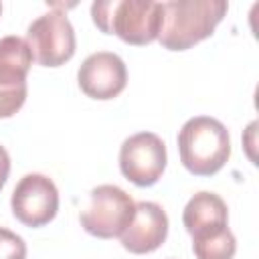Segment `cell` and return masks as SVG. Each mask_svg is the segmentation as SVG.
I'll use <instances>...</instances> for the list:
<instances>
[{
    "instance_id": "obj_1",
    "label": "cell",
    "mask_w": 259,
    "mask_h": 259,
    "mask_svg": "<svg viewBox=\"0 0 259 259\" xmlns=\"http://www.w3.org/2000/svg\"><path fill=\"white\" fill-rule=\"evenodd\" d=\"M182 223L192 237L196 259H233L237 239L229 229V210L214 192H196L182 210Z\"/></svg>"
},
{
    "instance_id": "obj_2",
    "label": "cell",
    "mask_w": 259,
    "mask_h": 259,
    "mask_svg": "<svg viewBox=\"0 0 259 259\" xmlns=\"http://www.w3.org/2000/svg\"><path fill=\"white\" fill-rule=\"evenodd\" d=\"M225 0H172L162 2V28L158 40L168 51H186L208 38L225 18Z\"/></svg>"
},
{
    "instance_id": "obj_3",
    "label": "cell",
    "mask_w": 259,
    "mask_h": 259,
    "mask_svg": "<svg viewBox=\"0 0 259 259\" xmlns=\"http://www.w3.org/2000/svg\"><path fill=\"white\" fill-rule=\"evenodd\" d=\"M93 24L115 34L123 42L144 47L158 40L162 28V2L152 0H107L91 4Z\"/></svg>"
},
{
    "instance_id": "obj_4",
    "label": "cell",
    "mask_w": 259,
    "mask_h": 259,
    "mask_svg": "<svg viewBox=\"0 0 259 259\" xmlns=\"http://www.w3.org/2000/svg\"><path fill=\"white\" fill-rule=\"evenodd\" d=\"M178 154L182 166L194 176L217 174L231 156L227 127L208 115L190 117L178 132Z\"/></svg>"
},
{
    "instance_id": "obj_5",
    "label": "cell",
    "mask_w": 259,
    "mask_h": 259,
    "mask_svg": "<svg viewBox=\"0 0 259 259\" xmlns=\"http://www.w3.org/2000/svg\"><path fill=\"white\" fill-rule=\"evenodd\" d=\"M136 214L134 198L115 184H99L89 192V204L81 210V227L97 239L121 237Z\"/></svg>"
},
{
    "instance_id": "obj_6",
    "label": "cell",
    "mask_w": 259,
    "mask_h": 259,
    "mask_svg": "<svg viewBox=\"0 0 259 259\" xmlns=\"http://www.w3.org/2000/svg\"><path fill=\"white\" fill-rule=\"evenodd\" d=\"M26 42L32 59L42 67L65 65L77 49L73 24L61 10H49L32 20L26 32Z\"/></svg>"
},
{
    "instance_id": "obj_7",
    "label": "cell",
    "mask_w": 259,
    "mask_h": 259,
    "mask_svg": "<svg viewBox=\"0 0 259 259\" xmlns=\"http://www.w3.org/2000/svg\"><path fill=\"white\" fill-rule=\"evenodd\" d=\"M166 144L154 132H138L121 144L119 170L136 186L156 184L166 170Z\"/></svg>"
},
{
    "instance_id": "obj_8",
    "label": "cell",
    "mask_w": 259,
    "mask_h": 259,
    "mask_svg": "<svg viewBox=\"0 0 259 259\" xmlns=\"http://www.w3.org/2000/svg\"><path fill=\"white\" fill-rule=\"evenodd\" d=\"M12 214L26 227H42L51 223L59 210V190L45 174H26L18 180L10 198Z\"/></svg>"
},
{
    "instance_id": "obj_9",
    "label": "cell",
    "mask_w": 259,
    "mask_h": 259,
    "mask_svg": "<svg viewBox=\"0 0 259 259\" xmlns=\"http://www.w3.org/2000/svg\"><path fill=\"white\" fill-rule=\"evenodd\" d=\"M77 81L81 91L91 99H113L127 85V69L119 55L109 51H97L89 55L79 71Z\"/></svg>"
},
{
    "instance_id": "obj_10",
    "label": "cell",
    "mask_w": 259,
    "mask_h": 259,
    "mask_svg": "<svg viewBox=\"0 0 259 259\" xmlns=\"http://www.w3.org/2000/svg\"><path fill=\"white\" fill-rule=\"evenodd\" d=\"M168 214L152 200H142L136 204V214L130 227L121 233V245L134 255H146L162 247L168 237Z\"/></svg>"
},
{
    "instance_id": "obj_11",
    "label": "cell",
    "mask_w": 259,
    "mask_h": 259,
    "mask_svg": "<svg viewBox=\"0 0 259 259\" xmlns=\"http://www.w3.org/2000/svg\"><path fill=\"white\" fill-rule=\"evenodd\" d=\"M32 53L26 38L2 36L0 38V87L26 85V75L32 65Z\"/></svg>"
},
{
    "instance_id": "obj_12",
    "label": "cell",
    "mask_w": 259,
    "mask_h": 259,
    "mask_svg": "<svg viewBox=\"0 0 259 259\" xmlns=\"http://www.w3.org/2000/svg\"><path fill=\"white\" fill-rule=\"evenodd\" d=\"M28 87L18 85V87H0V119L12 117L26 101Z\"/></svg>"
},
{
    "instance_id": "obj_13",
    "label": "cell",
    "mask_w": 259,
    "mask_h": 259,
    "mask_svg": "<svg viewBox=\"0 0 259 259\" xmlns=\"http://www.w3.org/2000/svg\"><path fill=\"white\" fill-rule=\"evenodd\" d=\"M0 259H26L24 239L4 227H0Z\"/></svg>"
},
{
    "instance_id": "obj_14",
    "label": "cell",
    "mask_w": 259,
    "mask_h": 259,
    "mask_svg": "<svg viewBox=\"0 0 259 259\" xmlns=\"http://www.w3.org/2000/svg\"><path fill=\"white\" fill-rule=\"evenodd\" d=\"M8 174H10V156H8L6 148L0 146V190L4 188V184L8 180Z\"/></svg>"
},
{
    "instance_id": "obj_15",
    "label": "cell",
    "mask_w": 259,
    "mask_h": 259,
    "mask_svg": "<svg viewBox=\"0 0 259 259\" xmlns=\"http://www.w3.org/2000/svg\"><path fill=\"white\" fill-rule=\"evenodd\" d=\"M0 12H2V4H0Z\"/></svg>"
}]
</instances>
